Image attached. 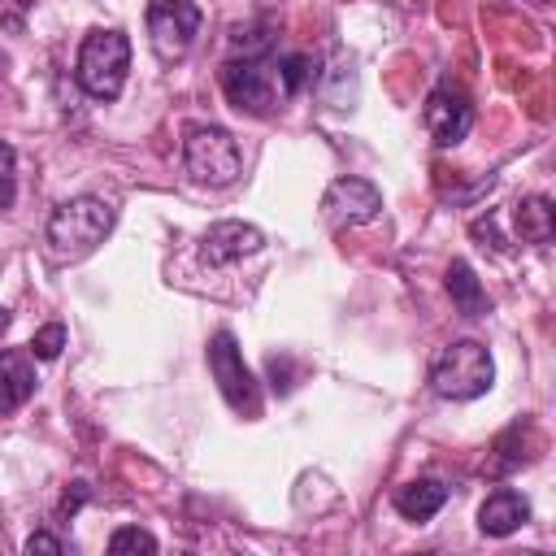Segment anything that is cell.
<instances>
[{"label": "cell", "instance_id": "obj_1", "mask_svg": "<svg viewBox=\"0 0 556 556\" xmlns=\"http://www.w3.org/2000/svg\"><path fill=\"white\" fill-rule=\"evenodd\" d=\"M113 222H117V208L109 200L74 195L65 204H56L52 217H48V230H43L48 235V252L56 261H83V256H91L109 239Z\"/></svg>", "mask_w": 556, "mask_h": 556}, {"label": "cell", "instance_id": "obj_2", "mask_svg": "<svg viewBox=\"0 0 556 556\" xmlns=\"http://www.w3.org/2000/svg\"><path fill=\"white\" fill-rule=\"evenodd\" d=\"M130 70V39L117 26H96L83 35L74 56V78L91 100H117Z\"/></svg>", "mask_w": 556, "mask_h": 556}, {"label": "cell", "instance_id": "obj_3", "mask_svg": "<svg viewBox=\"0 0 556 556\" xmlns=\"http://www.w3.org/2000/svg\"><path fill=\"white\" fill-rule=\"evenodd\" d=\"M491 382H495V361H491L486 343H478V339H456V343L439 348L430 361V387L443 400L469 404V400L486 395Z\"/></svg>", "mask_w": 556, "mask_h": 556}, {"label": "cell", "instance_id": "obj_4", "mask_svg": "<svg viewBox=\"0 0 556 556\" xmlns=\"http://www.w3.org/2000/svg\"><path fill=\"white\" fill-rule=\"evenodd\" d=\"M182 169L200 187H230L243 174V152L226 126L191 122L182 130Z\"/></svg>", "mask_w": 556, "mask_h": 556}, {"label": "cell", "instance_id": "obj_5", "mask_svg": "<svg viewBox=\"0 0 556 556\" xmlns=\"http://www.w3.org/2000/svg\"><path fill=\"white\" fill-rule=\"evenodd\" d=\"M222 91L230 100V109L248 113V117H269L282 100V87H278V70L265 61V56H235L222 65Z\"/></svg>", "mask_w": 556, "mask_h": 556}, {"label": "cell", "instance_id": "obj_6", "mask_svg": "<svg viewBox=\"0 0 556 556\" xmlns=\"http://www.w3.org/2000/svg\"><path fill=\"white\" fill-rule=\"evenodd\" d=\"M200 22H204V13L195 0H148L143 26H148V43H152L156 61L178 65L195 43Z\"/></svg>", "mask_w": 556, "mask_h": 556}, {"label": "cell", "instance_id": "obj_7", "mask_svg": "<svg viewBox=\"0 0 556 556\" xmlns=\"http://www.w3.org/2000/svg\"><path fill=\"white\" fill-rule=\"evenodd\" d=\"M208 374H213L222 400H226L235 413H243V417H256V413H261L256 378H252V369L243 365V352H239V343H235L230 330H217V334L208 339Z\"/></svg>", "mask_w": 556, "mask_h": 556}, {"label": "cell", "instance_id": "obj_8", "mask_svg": "<svg viewBox=\"0 0 556 556\" xmlns=\"http://www.w3.org/2000/svg\"><path fill=\"white\" fill-rule=\"evenodd\" d=\"M421 117H426V130H430V139H434L439 148H456V143L473 130V104H469V96H465L456 83H439V87L426 96Z\"/></svg>", "mask_w": 556, "mask_h": 556}, {"label": "cell", "instance_id": "obj_9", "mask_svg": "<svg viewBox=\"0 0 556 556\" xmlns=\"http://www.w3.org/2000/svg\"><path fill=\"white\" fill-rule=\"evenodd\" d=\"M321 213H326L330 226H365L382 213V191L369 178H356V174L334 178L321 195Z\"/></svg>", "mask_w": 556, "mask_h": 556}, {"label": "cell", "instance_id": "obj_10", "mask_svg": "<svg viewBox=\"0 0 556 556\" xmlns=\"http://www.w3.org/2000/svg\"><path fill=\"white\" fill-rule=\"evenodd\" d=\"M261 248H265V235L252 222H213L200 239V261L204 265H230V261H243Z\"/></svg>", "mask_w": 556, "mask_h": 556}, {"label": "cell", "instance_id": "obj_11", "mask_svg": "<svg viewBox=\"0 0 556 556\" xmlns=\"http://www.w3.org/2000/svg\"><path fill=\"white\" fill-rule=\"evenodd\" d=\"M526 521H530V504H526V495L513 491V486L491 491V495L482 500V508H478V530L491 534V539H504V534L521 530Z\"/></svg>", "mask_w": 556, "mask_h": 556}, {"label": "cell", "instance_id": "obj_12", "mask_svg": "<svg viewBox=\"0 0 556 556\" xmlns=\"http://www.w3.org/2000/svg\"><path fill=\"white\" fill-rule=\"evenodd\" d=\"M35 365L22 356V352H13V348H0V417H9V413H17L30 395H35Z\"/></svg>", "mask_w": 556, "mask_h": 556}, {"label": "cell", "instance_id": "obj_13", "mask_svg": "<svg viewBox=\"0 0 556 556\" xmlns=\"http://www.w3.org/2000/svg\"><path fill=\"white\" fill-rule=\"evenodd\" d=\"M447 504V486L439 478H413L395 491V513L408 521H430Z\"/></svg>", "mask_w": 556, "mask_h": 556}, {"label": "cell", "instance_id": "obj_14", "mask_svg": "<svg viewBox=\"0 0 556 556\" xmlns=\"http://www.w3.org/2000/svg\"><path fill=\"white\" fill-rule=\"evenodd\" d=\"M513 222H517L521 243H552V235H556V208L547 195H526L513 208Z\"/></svg>", "mask_w": 556, "mask_h": 556}, {"label": "cell", "instance_id": "obj_15", "mask_svg": "<svg viewBox=\"0 0 556 556\" xmlns=\"http://www.w3.org/2000/svg\"><path fill=\"white\" fill-rule=\"evenodd\" d=\"M447 295H452V304H456L460 317H482L491 308V300H486L478 274L469 269V261H452L447 265Z\"/></svg>", "mask_w": 556, "mask_h": 556}, {"label": "cell", "instance_id": "obj_16", "mask_svg": "<svg viewBox=\"0 0 556 556\" xmlns=\"http://www.w3.org/2000/svg\"><path fill=\"white\" fill-rule=\"evenodd\" d=\"M274 70H278V87H282V100L300 96V91L308 87V78H313V61H308L304 52H287V56H278V61H274Z\"/></svg>", "mask_w": 556, "mask_h": 556}, {"label": "cell", "instance_id": "obj_17", "mask_svg": "<svg viewBox=\"0 0 556 556\" xmlns=\"http://www.w3.org/2000/svg\"><path fill=\"white\" fill-rule=\"evenodd\" d=\"M156 547H161L156 534H148V530H139V526H122V530L109 534V552H113V556H130V552H135V556H139V552L152 556Z\"/></svg>", "mask_w": 556, "mask_h": 556}, {"label": "cell", "instance_id": "obj_18", "mask_svg": "<svg viewBox=\"0 0 556 556\" xmlns=\"http://www.w3.org/2000/svg\"><path fill=\"white\" fill-rule=\"evenodd\" d=\"M230 43L243 48V56H265L269 52V22H248L230 30Z\"/></svg>", "mask_w": 556, "mask_h": 556}, {"label": "cell", "instance_id": "obj_19", "mask_svg": "<svg viewBox=\"0 0 556 556\" xmlns=\"http://www.w3.org/2000/svg\"><path fill=\"white\" fill-rule=\"evenodd\" d=\"M61 348H65V326H61V321H48V326L35 330V339L26 343V352H30L35 361H56Z\"/></svg>", "mask_w": 556, "mask_h": 556}, {"label": "cell", "instance_id": "obj_20", "mask_svg": "<svg viewBox=\"0 0 556 556\" xmlns=\"http://www.w3.org/2000/svg\"><path fill=\"white\" fill-rule=\"evenodd\" d=\"M17 200V152L0 139V208H13Z\"/></svg>", "mask_w": 556, "mask_h": 556}, {"label": "cell", "instance_id": "obj_21", "mask_svg": "<svg viewBox=\"0 0 556 556\" xmlns=\"http://www.w3.org/2000/svg\"><path fill=\"white\" fill-rule=\"evenodd\" d=\"M30 4H35V0H0V26L17 35V30L26 26V13H30Z\"/></svg>", "mask_w": 556, "mask_h": 556}, {"label": "cell", "instance_id": "obj_22", "mask_svg": "<svg viewBox=\"0 0 556 556\" xmlns=\"http://www.w3.org/2000/svg\"><path fill=\"white\" fill-rule=\"evenodd\" d=\"M26 552H30V556H35V552H43V556H61L65 543H61L56 534H48V530H35V534L26 539Z\"/></svg>", "mask_w": 556, "mask_h": 556}, {"label": "cell", "instance_id": "obj_23", "mask_svg": "<svg viewBox=\"0 0 556 556\" xmlns=\"http://www.w3.org/2000/svg\"><path fill=\"white\" fill-rule=\"evenodd\" d=\"M469 230H473V239H491V248H495V252H508V243H504V239H500V230H495V213L478 217Z\"/></svg>", "mask_w": 556, "mask_h": 556}, {"label": "cell", "instance_id": "obj_24", "mask_svg": "<svg viewBox=\"0 0 556 556\" xmlns=\"http://www.w3.org/2000/svg\"><path fill=\"white\" fill-rule=\"evenodd\" d=\"M87 495H91V486H87V482H70V491L61 495V517H74V513L87 504Z\"/></svg>", "mask_w": 556, "mask_h": 556}, {"label": "cell", "instance_id": "obj_25", "mask_svg": "<svg viewBox=\"0 0 556 556\" xmlns=\"http://www.w3.org/2000/svg\"><path fill=\"white\" fill-rule=\"evenodd\" d=\"M9 321H13V317H9V308H4V304H0V334H4V330H9Z\"/></svg>", "mask_w": 556, "mask_h": 556}, {"label": "cell", "instance_id": "obj_26", "mask_svg": "<svg viewBox=\"0 0 556 556\" xmlns=\"http://www.w3.org/2000/svg\"><path fill=\"white\" fill-rule=\"evenodd\" d=\"M0 70H4V56H0Z\"/></svg>", "mask_w": 556, "mask_h": 556}]
</instances>
